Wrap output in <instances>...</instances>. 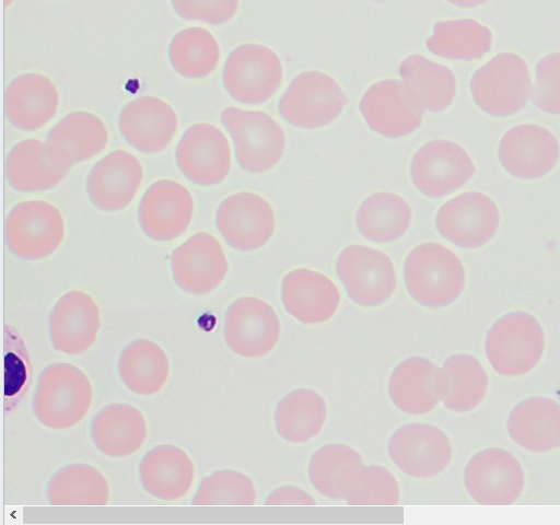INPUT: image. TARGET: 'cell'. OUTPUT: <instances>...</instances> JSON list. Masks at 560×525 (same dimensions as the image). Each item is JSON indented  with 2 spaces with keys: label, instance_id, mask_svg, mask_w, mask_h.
<instances>
[{
  "label": "cell",
  "instance_id": "obj_16",
  "mask_svg": "<svg viewBox=\"0 0 560 525\" xmlns=\"http://www.w3.org/2000/svg\"><path fill=\"white\" fill-rule=\"evenodd\" d=\"M215 222L228 244L243 252L264 246L275 231L271 206L262 197L247 191L224 199L218 208Z\"/></svg>",
  "mask_w": 560,
  "mask_h": 525
},
{
  "label": "cell",
  "instance_id": "obj_47",
  "mask_svg": "<svg viewBox=\"0 0 560 525\" xmlns=\"http://www.w3.org/2000/svg\"><path fill=\"white\" fill-rule=\"evenodd\" d=\"M452 4L459 8H475L486 3L488 0H448Z\"/></svg>",
  "mask_w": 560,
  "mask_h": 525
},
{
  "label": "cell",
  "instance_id": "obj_6",
  "mask_svg": "<svg viewBox=\"0 0 560 525\" xmlns=\"http://www.w3.org/2000/svg\"><path fill=\"white\" fill-rule=\"evenodd\" d=\"M340 85L328 74L312 70L296 75L279 101V113L291 125L316 129L334 121L347 104Z\"/></svg>",
  "mask_w": 560,
  "mask_h": 525
},
{
  "label": "cell",
  "instance_id": "obj_13",
  "mask_svg": "<svg viewBox=\"0 0 560 525\" xmlns=\"http://www.w3.org/2000/svg\"><path fill=\"white\" fill-rule=\"evenodd\" d=\"M440 234L462 248H476L495 234L500 214L493 200L479 191H467L445 202L436 214Z\"/></svg>",
  "mask_w": 560,
  "mask_h": 525
},
{
  "label": "cell",
  "instance_id": "obj_1",
  "mask_svg": "<svg viewBox=\"0 0 560 525\" xmlns=\"http://www.w3.org/2000/svg\"><path fill=\"white\" fill-rule=\"evenodd\" d=\"M404 277L411 298L430 308L452 304L465 284V269L459 258L433 242L420 244L408 254Z\"/></svg>",
  "mask_w": 560,
  "mask_h": 525
},
{
  "label": "cell",
  "instance_id": "obj_9",
  "mask_svg": "<svg viewBox=\"0 0 560 525\" xmlns=\"http://www.w3.org/2000/svg\"><path fill=\"white\" fill-rule=\"evenodd\" d=\"M336 269L349 298L361 306H378L395 291L393 261L369 246L355 244L342 249Z\"/></svg>",
  "mask_w": 560,
  "mask_h": 525
},
{
  "label": "cell",
  "instance_id": "obj_11",
  "mask_svg": "<svg viewBox=\"0 0 560 525\" xmlns=\"http://www.w3.org/2000/svg\"><path fill=\"white\" fill-rule=\"evenodd\" d=\"M475 173L469 154L457 143L433 140L413 155L410 175L415 186L431 198L446 196L466 184Z\"/></svg>",
  "mask_w": 560,
  "mask_h": 525
},
{
  "label": "cell",
  "instance_id": "obj_12",
  "mask_svg": "<svg viewBox=\"0 0 560 525\" xmlns=\"http://www.w3.org/2000/svg\"><path fill=\"white\" fill-rule=\"evenodd\" d=\"M229 348L244 358H259L270 352L280 336L279 318L261 299L243 296L229 306L223 326Z\"/></svg>",
  "mask_w": 560,
  "mask_h": 525
},
{
  "label": "cell",
  "instance_id": "obj_10",
  "mask_svg": "<svg viewBox=\"0 0 560 525\" xmlns=\"http://www.w3.org/2000/svg\"><path fill=\"white\" fill-rule=\"evenodd\" d=\"M469 495L483 505H510L524 488V471L508 451L490 447L476 453L464 470Z\"/></svg>",
  "mask_w": 560,
  "mask_h": 525
},
{
  "label": "cell",
  "instance_id": "obj_48",
  "mask_svg": "<svg viewBox=\"0 0 560 525\" xmlns=\"http://www.w3.org/2000/svg\"><path fill=\"white\" fill-rule=\"evenodd\" d=\"M12 0H5V5H8V3H10Z\"/></svg>",
  "mask_w": 560,
  "mask_h": 525
},
{
  "label": "cell",
  "instance_id": "obj_23",
  "mask_svg": "<svg viewBox=\"0 0 560 525\" xmlns=\"http://www.w3.org/2000/svg\"><path fill=\"white\" fill-rule=\"evenodd\" d=\"M143 171L139 160L124 150L101 159L91 170L86 190L94 206L104 211L127 207L141 184Z\"/></svg>",
  "mask_w": 560,
  "mask_h": 525
},
{
  "label": "cell",
  "instance_id": "obj_38",
  "mask_svg": "<svg viewBox=\"0 0 560 525\" xmlns=\"http://www.w3.org/2000/svg\"><path fill=\"white\" fill-rule=\"evenodd\" d=\"M491 31L471 19L440 21L427 39V47L436 56L470 61L481 58L491 47Z\"/></svg>",
  "mask_w": 560,
  "mask_h": 525
},
{
  "label": "cell",
  "instance_id": "obj_46",
  "mask_svg": "<svg viewBox=\"0 0 560 525\" xmlns=\"http://www.w3.org/2000/svg\"><path fill=\"white\" fill-rule=\"evenodd\" d=\"M267 505H316V501L303 489L283 486L273 490L267 498Z\"/></svg>",
  "mask_w": 560,
  "mask_h": 525
},
{
  "label": "cell",
  "instance_id": "obj_32",
  "mask_svg": "<svg viewBox=\"0 0 560 525\" xmlns=\"http://www.w3.org/2000/svg\"><path fill=\"white\" fill-rule=\"evenodd\" d=\"M399 74L416 103L424 112L440 113L455 97V77L444 65L420 55H411L400 63Z\"/></svg>",
  "mask_w": 560,
  "mask_h": 525
},
{
  "label": "cell",
  "instance_id": "obj_29",
  "mask_svg": "<svg viewBox=\"0 0 560 525\" xmlns=\"http://www.w3.org/2000/svg\"><path fill=\"white\" fill-rule=\"evenodd\" d=\"M140 482L151 495L166 501L184 497L194 479L189 456L174 445H158L142 457L139 465Z\"/></svg>",
  "mask_w": 560,
  "mask_h": 525
},
{
  "label": "cell",
  "instance_id": "obj_35",
  "mask_svg": "<svg viewBox=\"0 0 560 525\" xmlns=\"http://www.w3.org/2000/svg\"><path fill=\"white\" fill-rule=\"evenodd\" d=\"M326 413V402L316 392L307 388L292 390L276 406L277 432L289 442H306L320 432Z\"/></svg>",
  "mask_w": 560,
  "mask_h": 525
},
{
  "label": "cell",
  "instance_id": "obj_21",
  "mask_svg": "<svg viewBox=\"0 0 560 525\" xmlns=\"http://www.w3.org/2000/svg\"><path fill=\"white\" fill-rule=\"evenodd\" d=\"M101 326L98 306L79 290L65 293L52 307L49 337L52 347L67 354L85 352L95 342Z\"/></svg>",
  "mask_w": 560,
  "mask_h": 525
},
{
  "label": "cell",
  "instance_id": "obj_37",
  "mask_svg": "<svg viewBox=\"0 0 560 525\" xmlns=\"http://www.w3.org/2000/svg\"><path fill=\"white\" fill-rule=\"evenodd\" d=\"M108 497L106 478L86 464L60 468L47 485V498L52 505H105Z\"/></svg>",
  "mask_w": 560,
  "mask_h": 525
},
{
  "label": "cell",
  "instance_id": "obj_20",
  "mask_svg": "<svg viewBox=\"0 0 560 525\" xmlns=\"http://www.w3.org/2000/svg\"><path fill=\"white\" fill-rule=\"evenodd\" d=\"M556 137L538 125H518L508 130L499 143V160L511 175L534 179L549 173L559 159Z\"/></svg>",
  "mask_w": 560,
  "mask_h": 525
},
{
  "label": "cell",
  "instance_id": "obj_5",
  "mask_svg": "<svg viewBox=\"0 0 560 525\" xmlns=\"http://www.w3.org/2000/svg\"><path fill=\"white\" fill-rule=\"evenodd\" d=\"M220 120L232 137L237 163L244 171L262 173L280 161L284 132L268 114L231 106L222 110Z\"/></svg>",
  "mask_w": 560,
  "mask_h": 525
},
{
  "label": "cell",
  "instance_id": "obj_43",
  "mask_svg": "<svg viewBox=\"0 0 560 525\" xmlns=\"http://www.w3.org/2000/svg\"><path fill=\"white\" fill-rule=\"evenodd\" d=\"M31 365L23 339L13 332L4 336V410L11 411L27 389Z\"/></svg>",
  "mask_w": 560,
  "mask_h": 525
},
{
  "label": "cell",
  "instance_id": "obj_30",
  "mask_svg": "<svg viewBox=\"0 0 560 525\" xmlns=\"http://www.w3.org/2000/svg\"><path fill=\"white\" fill-rule=\"evenodd\" d=\"M70 166L56 161L46 142L26 139L18 142L5 161L9 184L19 191H43L57 186Z\"/></svg>",
  "mask_w": 560,
  "mask_h": 525
},
{
  "label": "cell",
  "instance_id": "obj_41",
  "mask_svg": "<svg viewBox=\"0 0 560 525\" xmlns=\"http://www.w3.org/2000/svg\"><path fill=\"white\" fill-rule=\"evenodd\" d=\"M256 490L243 472L223 469L205 477L191 501L194 505H253Z\"/></svg>",
  "mask_w": 560,
  "mask_h": 525
},
{
  "label": "cell",
  "instance_id": "obj_34",
  "mask_svg": "<svg viewBox=\"0 0 560 525\" xmlns=\"http://www.w3.org/2000/svg\"><path fill=\"white\" fill-rule=\"evenodd\" d=\"M118 371L124 384L138 395H154L165 384L168 359L164 350L148 339L130 341L120 352Z\"/></svg>",
  "mask_w": 560,
  "mask_h": 525
},
{
  "label": "cell",
  "instance_id": "obj_44",
  "mask_svg": "<svg viewBox=\"0 0 560 525\" xmlns=\"http://www.w3.org/2000/svg\"><path fill=\"white\" fill-rule=\"evenodd\" d=\"M532 98L542 112L560 114V52H551L538 61Z\"/></svg>",
  "mask_w": 560,
  "mask_h": 525
},
{
  "label": "cell",
  "instance_id": "obj_3",
  "mask_svg": "<svg viewBox=\"0 0 560 525\" xmlns=\"http://www.w3.org/2000/svg\"><path fill=\"white\" fill-rule=\"evenodd\" d=\"M485 347L486 355L498 374L521 376L538 364L545 347L544 330L530 314L511 312L491 326Z\"/></svg>",
  "mask_w": 560,
  "mask_h": 525
},
{
  "label": "cell",
  "instance_id": "obj_28",
  "mask_svg": "<svg viewBox=\"0 0 560 525\" xmlns=\"http://www.w3.org/2000/svg\"><path fill=\"white\" fill-rule=\"evenodd\" d=\"M440 370L422 357L408 358L393 370L388 392L394 405L410 415L434 409L441 399Z\"/></svg>",
  "mask_w": 560,
  "mask_h": 525
},
{
  "label": "cell",
  "instance_id": "obj_8",
  "mask_svg": "<svg viewBox=\"0 0 560 525\" xmlns=\"http://www.w3.org/2000/svg\"><path fill=\"white\" fill-rule=\"evenodd\" d=\"M65 223L60 211L43 200L15 205L5 220V242L10 252L23 259H40L60 245Z\"/></svg>",
  "mask_w": 560,
  "mask_h": 525
},
{
  "label": "cell",
  "instance_id": "obj_18",
  "mask_svg": "<svg viewBox=\"0 0 560 525\" xmlns=\"http://www.w3.org/2000/svg\"><path fill=\"white\" fill-rule=\"evenodd\" d=\"M174 281L190 294H206L223 281L228 261L219 241L205 232L187 238L172 254Z\"/></svg>",
  "mask_w": 560,
  "mask_h": 525
},
{
  "label": "cell",
  "instance_id": "obj_40",
  "mask_svg": "<svg viewBox=\"0 0 560 525\" xmlns=\"http://www.w3.org/2000/svg\"><path fill=\"white\" fill-rule=\"evenodd\" d=\"M172 67L187 79L208 77L220 59L215 37L206 28L188 27L177 32L168 46Z\"/></svg>",
  "mask_w": 560,
  "mask_h": 525
},
{
  "label": "cell",
  "instance_id": "obj_2",
  "mask_svg": "<svg viewBox=\"0 0 560 525\" xmlns=\"http://www.w3.org/2000/svg\"><path fill=\"white\" fill-rule=\"evenodd\" d=\"M92 398V386L86 375L73 364L59 362L40 372L32 407L40 423L65 430L83 419Z\"/></svg>",
  "mask_w": 560,
  "mask_h": 525
},
{
  "label": "cell",
  "instance_id": "obj_45",
  "mask_svg": "<svg viewBox=\"0 0 560 525\" xmlns=\"http://www.w3.org/2000/svg\"><path fill=\"white\" fill-rule=\"evenodd\" d=\"M174 11L183 19L222 25L232 20L238 0H171Z\"/></svg>",
  "mask_w": 560,
  "mask_h": 525
},
{
  "label": "cell",
  "instance_id": "obj_27",
  "mask_svg": "<svg viewBox=\"0 0 560 525\" xmlns=\"http://www.w3.org/2000/svg\"><path fill=\"white\" fill-rule=\"evenodd\" d=\"M506 428L523 448L544 453L560 447V405L547 397H529L510 412Z\"/></svg>",
  "mask_w": 560,
  "mask_h": 525
},
{
  "label": "cell",
  "instance_id": "obj_4",
  "mask_svg": "<svg viewBox=\"0 0 560 525\" xmlns=\"http://www.w3.org/2000/svg\"><path fill=\"white\" fill-rule=\"evenodd\" d=\"M470 91L475 103L487 114L513 115L525 107L532 94L527 65L515 54H499L474 73Z\"/></svg>",
  "mask_w": 560,
  "mask_h": 525
},
{
  "label": "cell",
  "instance_id": "obj_24",
  "mask_svg": "<svg viewBox=\"0 0 560 525\" xmlns=\"http://www.w3.org/2000/svg\"><path fill=\"white\" fill-rule=\"evenodd\" d=\"M287 312L305 325L320 324L336 313L340 293L325 275L307 268L288 272L281 284Z\"/></svg>",
  "mask_w": 560,
  "mask_h": 525
},
{
  "label": "cell",
  "instance_id": "obj_17",
  "mask_svg": "<svg viewBox=\"0 0 560 525\" xmlns=\"http://www.w3.org/2000/svg\"><path fill=\"white\" fill-rule=\"evenodd\" d=\"M360 110L368 125L387 138L410 135L421 125L424 114L405 83L389 79L369 88L360 102Z\"/></svg>",
  "mask_w": 560,
  "mask_h": 525
},
{
  "label": "cell",
  "instance_id": "obj_26",
  "mask_svg": "<svg viewBox=\"0 0 560 525\" xmlns=\"http://www.w3.org/2000/svg\"><path fill=\"white\" fill-rule=\"evenodd\" d=\"M107 140V129L102 119L80 110L66 115L56 124L45 142L56 161L71 167L100 153Z\"/></svg>",
  "mask_w": 560,
  "mask_h": 525
},
{
  "label": "cell",
  "instance_id": "obj_14",
  "mask_svg": "<svg viewBox=\"0 0 560 525\" xmlns=\"http://www.w3.org/2000/svg\"><path fill=\"white\" fill-rule=\"evenodd\" d=\"M388 453L394 464L406 475L431 478L450 464L452 444L438 427L410 423L398 428L392 434Z\"/></svg>",
  "mask_w": 560,
  "mask_h": 525
},
{
  "label": "cell",
  "instance_id": "obj_19",
  "mask_svg": "<svg viewBox=\"0 0 560 525\" xmlns=\"http://www.w3.org/2000/svg\"><path fill=\"white\" fill-rule=\"evenodd\" d=\"M194 213L190 192L170 179L153 183L138 208V221L144 234L154 241H171L188 228Z\"/></svg>",
  "mask_w": 560,
  "mask_h": 525
},
{
  "label": "cell",
  "instance_id": "obj_36",
  "mask_svg": "<svg viewBox=\"0 0 560 525\" xmlns=\"http://www.w3.org/2000/svg\"><path fill=\"white\" fill-rule=\"evenodd\" d=\"M355 221L365 238L380 243L393 242L407 231L411 221V209L400 196L381 191L362 202Z\"/></svg>",
  "mask_w": 560,
  "mask_h": 525
},
{
  "label": "cell",
  "instance_id": "obj_42",
  "mask_svg": "<svg viewBox=\"0 0 560 525\" xmlns=\"http://www.w3.org/2000/svg\"><path fill=\"white\" fill-rule=\"evenodd\" d=\"M399 497L398 483L385 467L363 465L351 479L343 499L349 505L381 506L398 504Z\"/></svg>",
  "mask_w": 560,
  "mask_h": 525
},
{
  "label": "cell",
  "instance_id": "obj_33",
  "mask_svg": "<svg viewBox=\"0 0 560 525\" xmlns=\"http://www.w3.org/2000/svg\"><path fill=\"white\" fill-rule=\"evenodd\" d=\"M441 399L446 408L467 412L476 408L488 389V376L470 354H453L440 370Z\"/></svg>",
  "mask_w": 560,
  "mask_h": 525
},
{
  "label": "cell",
  "instance_id": "obj_7",
  "mask_svg": "<svg viewBox=\"0 0 560 525\" xmlns=\"http://www.w3.org/2000/svg\"><path fill=\"white\" fill-rule=\"evenodd\" d=\"M282 74V63L273 50L259 44H244L226 58L222 82L235 101L257 105L276 93Z\"/></svg>",
  "mask_w": 560,
  "mask_h": 525
},
{
  "label": "cell",
  "instance_id": "obj_22",
  "mask_svg": "<svg viewBox=\"0 0 560 525\" xmlns=\"http://www.w3.org/2000/svg\"><path fill=\"white\" fill-rule=\"evenodd\" d=\"M124 139L143 153L163 151L177 130V116L170 104L155 96L127 103L118 117Z\"/></svg>",
  "mask_w": 560,
  "mask_h": 525
},
{
  "label": "cell",
  "instance_id": "obj_25",
  "mask_svg": "<svg viewBox=\"0 0 560 525\" xmlns=\"http://www.w3.org/2000/svg\"><path fill=\"white\" fill-rule=\"evenodd\" d=\"M59 95L52 81L39 73L14 78L4 93L9 121L18 129L33 131L46 125L57 113Z\"/></svg>",
  "mask_w": 560,
  "mask_h": 525
},
{
  "label": "cell",
  "instance_id": "obj_31",
  "mask_svg": "<svg viewBox=\"0 0 560 525\" xmlns=\"http://www.w3.org/2000/svg\"><path fill=\"white\" fill-rule=\"evenodd\" d=\"M91 434L102 453L113 457L128 456L143 444L147 423L137 408L127 404H110L94 416Z\"/></svg>",
  "mask_w": 560,
  "mask_h": 525
},
{
  "label": "cell",
  "instance_id": "obj_39",
  "mask_svg": "<svg viewBox=\"0 0 560 525\" xmlns=\"http://www.w3.org/2000/svg\"><path fill=\"white\" fill-rule=\"evenodd\" d=\"M363 465L361 455L352 447L332 443L312 455L308 476L312 485L325 497L343 499L351 479Z\"/></svg>",
  "mask_w": 560,
  "mask_h": 525
},
{
  "label": "cell",
  "instance_id": "obj_15",
  "mask_svg": "<svg viewBox=\"0 0 560 525\" xmlns=\"http://www.w3.org/2000/svg\"><path fill=\"white\" fill-rule=\"evenodd\" d=\"M182 174L200 186L221 183L231 166L230 144L224 133L210 124H195L182 136L176 148Z\"/></svg>",
  "mask_w": 560,
  "mask_h": 525
}]
</instances>
